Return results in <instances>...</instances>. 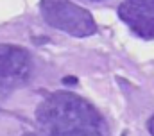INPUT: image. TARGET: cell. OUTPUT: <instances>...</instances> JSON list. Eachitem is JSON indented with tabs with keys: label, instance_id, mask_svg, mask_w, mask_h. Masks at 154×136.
Instances as JSON below:
<instances>
[{
	"label": "cell",
	"instance_id": "cell-1",
	"mask_svg": "<svg viewBox=\"0 0 154 136\" xmlns=\"http://www.w3.org/2000/svg\"><path fill=\"white\" fill-rule=\"evenodd\" d=\"M23 136H108L106 122L88 100L56 91L36 109V127Z\"/></svg>",
	"mask_w": 154,
	"mask_h": 136
},
{
	"label": "cell",
	"instance_id": "cell-5",
	"mask_svg": "<svg viewBox=\"0 0 154 136\" xmlns=\"http://www.w3.org/2000/svg\"><path fill=\"white\" fill-rule=\"evenodd\" d=\"M147 127H149V133L154 136V115L149 118V122H147Z\"/></svg>",
	"mask_w": 154,
	"mask_h": 136
},
{
	"label": "cell",
	"instance_id": "cell-6",
	"mask_svg": "<svg viewBox=\"0 0 154 136\" xmlns=\"http://www.w3.org/2000/svg\"><path fill=\"white\" fill-rule=\"evenodd\" d=\"M63 82H65V84H75L77 79H75V77H65V79H63Z\"/></svg>",
	"mask_w": 154,
	"mask_h": 136
},
{
	"label": "cell",
	"instance_id": "cell-7",
	"mask_svg": "<svg viewBox=\"0 0 154 136\" xmlns=\"http://www.w3.org/2000/svg\"><path fill=\"white\" fill-rule=\"evenodd\" d=\"M136 2H142V4H149V5H154V0H136Z\"/></svg>",
	"mask_w": 154,
	"mask_h": 136
},
{
	"label": "cell",
	"instance_id": "cell-3",
	"mask_svg": "<svg viewBox=\"0 0 154 136\" xmlns=\"http://www.w3.org/2000/svg\"><path fill=\"white\" fill-rule=\"evenodd\" d=\"M31 73V57L25 48L0 43V97L22 86Z\"/></svg>",
	"mask_w": 154,
	"mask_h": 136
},
{
	"label": "cell",
	"instance_id": "cell-2",
	"mask_svg": "<svg viewBox=\"0 0 154 136\" xmlns=\"http://www.w3.org/2000/svg\"><path fill=\"white\" fill-rule=\"evenodd\" d=\"M39 13L50 27L74 38H86L97 32L91 13L70 0H39Z\"/></svg>",
	"mask_w": 154,
	"mask_h": 136
},
{
	"label": "cell",
	"instance_id": "cell-4",
	"mask_svg": "<svg viewBox=\"0 0 154 136\" xmlns=\"http://www.w3.org/2000/svg\"><path fill=\"white\" fill-rule=\"evenodd\" d=\"M118 16L138 36L154 38V5L136 0H125L118 7Z\"/></svg>",
	"mask_w": 154,
	"mask_h": 136
}]
</instances>
